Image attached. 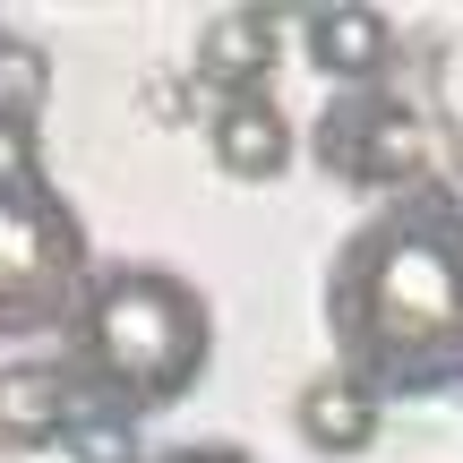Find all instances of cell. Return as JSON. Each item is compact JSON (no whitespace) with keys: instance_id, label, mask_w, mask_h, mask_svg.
<instances>
[{"instance_id":"30bf717a","label":"cell","mask_w":463,"mask_h":463,"mask_svg":"<svg viewBox=\"0 0 463 463\" xmlns=\"http://www.w3.org/2000/svg\"><path fill=\"white\" fill-rule=\"evenodd\" d=\"M43 137H34V120L17 112V103H0V198H17V189H43Z\"/></svg>"},{"instance_id":"277c9868","label":"cell","mask_w":463,"mask_h":463,"mask_svg":"<svg viewBox=\"0 0 463 463\" xmlns=\"http://www.w3.org/2000/svg\"><path fill=\"white\" fill-rule=\"evenodd\" d=\"M317 164L361 198H403L430 181V129L403 95L386 86H352L317 112Z\"/></svg>"},{"instance_id":"52a82bcc","label":"cell","mask_w":463,"mask_h":463,"mask_svg":"<svg viewBox=\"0 0 463 463\" xmlns=\"http://www.w3.org/2000/svg\"><path fill=\"white\" fill-rule=\"evenodd\" d=\"M300 43H309V61L326 69V78L352 86H378L386 69H395V17L386 9H309L300 17Z\"/></svg>"},{"instance_id":"7a4b0ae2","label":"cell","mask_w":463,"mask_h":463,"mask_svg":"<svg viewBox=\"0 0 463 463\" xmlns=\"http://www.w3.org/2000/svg\"><path fill=\"white\" fill-rule=\"evenodd\" d=\"M215 361V309L172 266H103L86 309L69 317V369L86 403L120 420H146L181 403Z\"/></svg>"},{"instance_id":"8992f818","label":"cell","mask_w":463,"mask_h":463,"mask_svg":"<svg viewBox=\"0 0 463 463\" xmlns=\"http://www.w3.org/2000/svg\"><path fill=\"white\" fill-rule=\"evenodd\" d=\"M275 52H283V17H266V9H223V17H206V34H198V86H215V103L266 95Z\"/></svg>"},{"instance_id":"8fae6325","label":"cell","mask_w":463,"mask_h":463,"mask_svg":"<svg viewBox=\"0 0 463 463\" xmlns=\"http://www.w3.org/2000/svg\"><path fill=\"white\" fill-rule=\"evenodd\" d=\"M78 463H129L137 455V420H120V412H103V403H86L78 420H69V438H61Z\"/></svg>"},{"instance_id":"5b68a950","label":"cell","mask_w":463,"mask_h":463,"mask_svg":"<svg viewBox=\"0 0 463 463\" xmlns=\"http://www.w3.org/2000/svg\"><path fill=\"white\" fill-rule=\"evenodd\" d=\"M78 412H86V386L69 361H52V352L0 361V455H52Z\"/></svg>"},{"instance_id":"9c48e42d","label":"cell","mask_w":463,"mask_h":463,"mask_svg":"<svg viewBox=\"0 0 463 463\" xmlns=\"http://www.w3.org/2000/svg\"><path fill=\"white\" fill-rule=\"evenodd\" d=\"M378 420H386V403L361 378H344V369H317L300 386V403H292L300 447H317V455H369L378 447Z\"/></svg>"},{"instance_id":"3957f363","label":"cell","mask_w":463,"mask_h":463,"mask_svg":"<svg viewBox=\"0 0 463 463\" xmlns=\"http://www.w3.org/2000/svg\"><path fill=\"white\" fill-rule=\"evenodd\" d=\"M95 275L86 223L52 181L0 198V335H69Z\"/></svg>"},{"instance_id":"ba28073f","label":"cell","mask_w":463,"mask_h":463,"mask_svg":"<svg viewBox=\"0 0 463 463\" xmlns=\"http://www.w3.org/2000/svg\"><path fill=\"white\" fill-rule=\"evenodd\" d=\"M206 155L232 172V181H275L292 164V120H283L275 95H232L206 112Z\"/></svg>"},{"instance_id":"6da1fadb","label":"cell","mask_w":463,"mask_h":463,"mask_svg":"<svg viewBox=\"0 0 463 463\" xmlns=\"http://www.w3.org/2000/svg\"><path fill=\"white\" fill-rule=\"evenodd\" d=\"M326 326L335 369L378 403L463 386V198L438 181L378 198V215L335 249Z\"/></svg>"},{"instance_id":"7c38bea8","label":"cell","mask_w":463,"mask_h":463,"mask_svg":"<svg viewBox=\"0 0 463 463\" xmlns=\"http://www.w3.org/2000/svg\"><path fill=\"white\" fill-rule=\"evenodd\" d=\"M155 463H258L249 447H215V438H198V447H172V455H155Z\"/></svg>"}]
</instances>
